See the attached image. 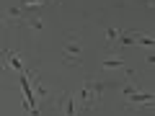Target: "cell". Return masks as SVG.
<instances>
[{"instance_id": "1", "label": "cell", "mask_w": 155, "mask_h": 116, "mask_svg": "<svg viewBox=\"0 0 155 116\" xmlns=\"http://www.w3.org/2000/svg\"><path fill=\"white\" fill-rule=\"evenodd\" d=\"M101 93H104V85L98 83V80H85L83 83V88L78 90V95H75V106L78 108H93L96 103L101 101Z\"/></svg>"}, {"instance_id": "2", "label": "cell", "mask_w": 155, "mask_h": 116, "mask_svg": "<svg viewBox=\"0 0 155 116\" xmlns=\"http://www.w3.org/2000/svg\"><path fill=\"white\" fill-rule=\"evenodd\" d=\"M80 54H83V47H80V41H78V36H75V34H72V36H67V44H65V62L78 65V62H80Z\"/></svg>"}, {"instance_id": "3", "label": "cell", "mask_w": 155, "mask_h": 116, "mask_svg": "<svg viewBox=\"0 0 155 116\" xmlns=\"http://www.w3.org/2000/svg\"><path fill=\"white\" fill-rule=\"evenodd\" d=\"M62 116H78V106H75V95H62Z\"/></svg>"}, {"instance_id": "4", "label": "cell", "mask_w": 155, "mask_h": 116, "mask_svg": "<svg viewBox=\"0 0 155 116\" xmlns=\"http://www.w3.org/2000/svg\"><path fill=\"white\" fill-rule=\"evenodd\" d=\"M3 60H5V65H11L13 70H18L21 75L26 72V70H23V62H21V57H18L16 52H5V54H3Z\"/></svg>"}, {"instance_id": "5", "label": "cell", "mask_w": 155, "mask_h": 116, "mask_svg": "<svg viewBox=\"0 0 155 116\" xmlns=\"http://www.w3.org/2000/svg\"><path fill=\"white\" fill-rule=\"evenodd\" d=\"M101 67H104V70H127V65H124L122 57H106V60L101 62Z\"/></svg>"}, {"instance_id": "6", "label": "cell", "mask_w": 155, "mask_h": 116, "mask_svg": "<svg viewBox=\"0 0 155 116\" xmlns=\"http://www.w3.org/2000/svg\"><path fill=\"white\" fill-rule=\"evenodd\" d=\"M23 21H26V26H31L34 31H44V28H47L44 18H41V16H36V13H34V16H23Z\"/></svg>"}, {"instance_id": "7", "label": "cell", "mask_w": 155, "mask_h": 116, "mask_svg": "<svg viewBox=\"0 0 155 116\" xmlns=\"http://www.w3.org/2000/svg\"><path fill=\"white\" fill-rule=\"evenodd\" d=\"M129 103H134V106H153V93H134V95H129Z\"/></svg>"}, {"instance_id": "8", "label": "cell", "mask_w": 155, "mask_h": 116, "mask_svg": "<svg viewBox=\"0 0 155 116\" xmlns=\"http://www.w3.org/2000/svg\"><path fill=\"white\" fill-rule=\"evenodd\" d=\"M28 77H31V75H28ZM31 83H34V88H31L34 98H47V95H49V90H47L44 83H39V80H31Z\"/></svg>"}, {"instance_id": "9", "label": "cell", "mask_w": 155, "mask_h": 116, "mask_svg": "<svg viewBox=\"0 0 155 116\" xmlns=\"http://www.w3.org/2000/svg\"><path fill=\"white\" fill-rule=\"evenodd\" d=\"M119 36H122V31H119V28H109V31H106V41H109V44H116V41H119Z\"/></svg>"}, {"instance_id": "10", "label": "cell", "mask_w": 155, "mask_h": 116, "mask_svg": "<svg viewBox=\"0 0 155 116\" xmlns=\"http://www.w3.org/2000/svg\"><path fill=\"white\" fill-rule=\"evenodd\" d=\"M122 93L129 98V95H134V93H137V85H124V88H122Z\"/></svg>"}, {"instance_id": "11", "label": "cell", "mask_w": 155, "mask_h": 116, "mask_svg": "<svg viewBox=\"0 0 155 116\" xmlns=\"http://www.w3.org/2000/svg\"><path fill=\"white\" fill-rule=\"evenodd\" d=\"M41 3H47V0H21L23 8H28V5H41Z\"/></svg>"}, {"instance_id": "12", "label": "cell", "mask_w": 155, "mask_h": 116, "mask_svg": "<svg viewBox=\"0 0 155 116\" xmlns=\"http://www.w3.org/2000/svg\"><path fill=\"white\" fill-rule=\"evenodd\" d=\"M21 16V8H11V11L5 13V18H18Z\"/></svg>"}, {"instance_id": "13", "label": "cell", "mask_w": 155, "mask_h": 116, "mask_svg": "<svg viewBox=\"0 0 155 116\" xmlns=\"http://www.w3.org/2000/svg\"><path fill=\"white\" fill-rule=\"evenodd\" d=\"M8 26V21H5V16H3V13H0V31H3V28Z\"/></svg>"}]
</instances>
